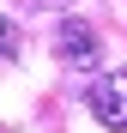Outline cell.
Returning a JSON list of instances; mask_svg holds the SVG:
<instances>
[{"label": "cell", "instance_id": "cell-1", "mask_svg": "<svg viewBox=\"0 0 127 133\" xmlns=\"http://www.w3.org/2000/svg\"><path fill=\"white\" fill-rule=\"evenodd\" d=\"M85 109L103 121L127 133V73H91V85H85Z\"/></svg>", "mask_w": 127, "mask_h": 133}, {"label": "cell", "instance_id": "cell-2", "mask_svg": "<svg viewBox=\"0 0 127 133\" xmlns=\"http://www.w3.org/2000/svg\"><path fill=\"white\" fill-rule=\"evenodd\" d=\"M55 55L67 61V66H97L103 42H97V30L85 24V18H61V30H55Z\"/></svg>", "mask_w": 127, "mask_h": 133}, {"label": "cell", "instance_id": "cell-3", "mask_svg": "<svg viewBox=\"0 0 127 133\" xmlns=\"http://www.w3.org/2000/svg\"><path fill=\"white\" fill-rule=\"evenodd\" d=\"M0 61H18V24L0 18Z\"/></svg>", "mask_w": 127, "mask_h": 133}, {"label": "cell", "instance_id": "cell-4", "mask_svg": "<svg viewBox=\"0 0 127 133\" xmlns=\"http://www.w3.org/2000/svg\"><path fill=\"white\" fill-rule=\"evenodd\" d=\"M42 6H55V0H42Z\"/></svg>", "mask_w": 127, "mask_h": 133}]
</instances>
